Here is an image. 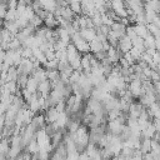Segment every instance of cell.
<instances>
[{"mask_svg":"<svg viewBox=\"0 0 160 160\" xmlns=\"http://www.w3.org/2000/svg\"><path fill=\"white\" fill-rule=\"evenodd\" d=\"M2 62H4V60L0 59V72H1V69H2Z\"/></svg>","mask_w":160,"mask_h":160,"instance_id":"34","label":"cell"},{"mask_svg":"<svg viewBox=\"0 0 160 160\" xmlns=\"http://www.w3.org/2000/svg\"><path fill=\"white\" fill-rule=\"evenodd\" d=\"M71 42L75 45V48L78 49V51H80L81 54H86L90 51V45H89V41H86L79 31L74 32L71 35Z\"/></svg>","mask_w":160,"mask_h":160,"instance_id":"1","label":"cell"},{"mask_svg":"<svg viewBox=\"0 0 160 160\" xmlns=\"http://www.w3.org/2000/svg\"><path fill=\"white\" fill-rule=\"evenodd\" d=\"M16 78H18L16 66H10L6 71V81H16Z\"/></svg>","mask_w":160,"mask_h":160,"instance_id":"16","label":"cell"},{"mask_svg":"<svg viewBox=\"0 0 160 160\" xmlns=\"http://www.w3.org/2000/svg\"><path fill=\"white\" fill-rule=\"evenodd\" d=\"M38 84H39V82H38L32 76H29L28 82H26V89L30 90L31 92H35V91L38 90Z\"/></svg>","mask_w":160,"mask_h":160,"instance_id":"19","label":"cell"},{"mask_svg":"<svg viewBox=\"0 0 160 160\" xmlns=\"http://www.w3.org/2000/svg\"><path fill=\"white\" fill-rule=\"evenodd\" d=\"M30 124H31V126H32V128H34L36 131L42 130V129L45 128V125H46L44 112H38V114H34V116H32V119H31Z\"/></svg>","mask_w":160,"mask_h":160,"instance_id":"2","label":"cell"},{"mask_svg":"<svg viewBox=\"0 0 160 160\" xmlns=\"http://www.w3.org/2000/svg\"><path fill=\"white\" fill-rule=\"evenodd\" d=\"M71 1H81V0H69V2H71Z\"/></svg>","mask_w":160,"mask_h":160,"instance_id":"35","label":"cell"},{"mask_svg":"<svg viewBox=\"0 0 160 160\" xmlns=\"http://www.w3.org/2000/svg\"><path fill=\"white\" fill-rule=\"evenodd\" d=\"M2 28H4V19L0 18V30H1Z\"/></svg>","mask_w":160,"mask_h":160,"instance_id":"33","label":"cell"},{"mask_svg":"<svg viewBox=\"0 0 160 160\" xmlns=\"http://www.w3.org/2000/svg\"><path fill=\"white\" fill-rule=\"evenodd\" d=\"M21 56L25 58V59H32V49L31 48H22L21 49Z\"/></svg>","mask_w":160,"mask_h":160,"instance_id":"24","label":"cell"},{"mask_svg":"<svg viewBox=\"0 0 160 160\" xmlns=\"http://www.w3.org/2000/svg\"><path fill=\"white\" fill-rule=\"evenodd\" d=\"M1 1H5V0H1Z\"/></svg>","mask_w":160,"mask_h":160,"instance_id":"36","label":"cell"},{"mask_svg":"<svg viewBox=\"0 0 160 160\" xmlns=\"http://www.w3.org/2000/svg\"><path fill=\"white\" fill-rule=\"evenodd\" d=\"M89 45H90V52H96V51L102 49V41L100 39H98V38H95L91 41H89Z\"/></svg>","mask_w":160,"mask_h":160,"instance_id":"12","label":"cell"},{"mask_svg":"<svg viewBox=\"0 0 160 160\" xmlns=\"http://www.w3.org/2000/svg\"><path fill=\"white\" fill-rule=\"evenodd\" d=\"M146 26H148L149 32H150L152 36H155V38H160V29H159L154 22H149V24H146Z\"/></svg>","mask_w":160,"mask_h":160,"instance_id":"21","label":"cell"},{"mask_svg":"<svg viewBox=\"0 0 160 160\" xmlns=\"http://www.w3.org/2000/svg\"><path fill=\"white\" fill-rule=\"evenodd\" d=\"M40 1V4H41V6L44 8V9H46L48 11H54V9H55V6H56V1L55 0H39Z\"/></svg>","mask_w":160,"mask_h":160,"instance_id":"17","label":"cell"},{"mask_svg":"<svg viewBox=\"0 0 160 160\" xmlns=\"http://www.w3.org/2000/svg\"><path fill=\"white\" fill-rule=\"evenodd\" d=\"M18 16H16V11H15V9H8V11H6V15H5V18H4V20H15Z\"/></svg>","mask_w":160,"mask_h":160,"instance_id":"25","label":"cell"},{"mask_svg":"<svg viewBox=\"0 0 160 160\" xmlns=\"http://www.w3.org/2000/svg\"><path fill=\"white\" fill-rule=\"evenodd\" d=\"M125 34H126L130 39H134V38L136 36V32H135L132 25H128V26H126V32H125Z\"/></svg>","mask_w":160,"mask_h":160,"instance_id":"27","label":"cell"},{"mask_svg":"<svg viewBox=\"0 0 160 160\" xmlns=\"http://www.w3.org/2000/svg\"><path fill=\"white\" fill-rule=\"evenodd\" d=\"M28 79H29V75L18 74V78H16V85H18V88H19V89H25V88H26Z\"/></svg>","mask_w":160,"mask_h":160,"instance_id":"15","label":"cell"},{"mask_svg":"<svg viewBox=\"0 0 160 160\" xmlns=\"http://www.w3.org/2000/svg\"><path fill=\"white\" fill-rule=\"evenodd\" d=\"M124 58H125V59H126V60H128V62H129V64H130V65H131V66H132V65H134V64H135V59H134V58H132V56H131V54H130V52H129V51H128V52H125V54H124Z\"/></svg>","mask_w":160,"mask_h":160,"instance_id":"29","label":"cell"},{"mask_svg":"<svg viewBox=\"0 0 160 160\" xmlns=\"http://www.w3.org/2000/svg\"><path fill=\"white\" fill-rule=\"evenodd\" d=\"M61 18L62 19H65V20H68V21H72L75 18H76V14L70 9V6L68 5V6H65L64 9H62V12H61Z\"/></svg>","mask_w":160,"mask_h":160,"instance_id":"10","label":"cell"},{"mask_svg":"<svg viewBox=\"0 0 160 160\" xmlns=\"http://www.w3.org/2000/svg\"><path fill=\"white\" fill-rule=\"evenodd\" d=\"M140 59H141V60H144V61H145V62H148V64L152 61V56H151V55H149V54H148V52H145V51L141 54V58H140Z\"/></svg>","mask_w":160,"mask_h":160,"instance_id":"28","label":"cell"},{"mask_svg":"<svg viewBox=\"0 0 160 160\" xmlns=\"http://www.w3.org/2000/svg\"><path fill=\"white\" fill-rule=\"evenodd\" d=\"M131 42H132V46L136 48L138 50H140L141 52L145 51V46H144V39L141 36H135L134 39H131Z\"/></svg>","mask_w":160,"mask_h":160,"instance_id":"14","label":"cell"},{"mask_svg":"<svg viewBox=\"0 0 160 160\" xmlns=\"http://www.w3.org/2000/svg\"><path fill=\"white\" fill-rule=\"evenodd\" d=\"M122 126H124V125L120 124L116 119L108 121V131H109L110 134H112V135H118V136H119V134H120L121 130H122Z\"/></svg>","mask_w":160,"mask_h":160,"instance_id":"5","label":"cell"},{"mask_svg":"<svg viewBox=\"0 0 160 160\" xmlns=\"http://www.w3.org/2000/svg\"><path fill=\"white\" fill-rule=\"evenodd\" d=\"M6 11H8L6 1H1V2H0V18H1V19H4V18H5Z\"/></svg>","mask_w":160,"mask_h":160,"instance_id":"26","label":"cell"},{"mask_svg":"<svg viewBox=\"0 0 160 160\" xmlns=\"http://www.w3.org/2000/svg\"><path fill=\"white\" fill-rule=\"evenodd\" d=\"M69 6L76 15H81V1H71L69 2Z\"/></svg>","mask_w":160,"mask_h":160,"instance_id":"22","label":"cell"},{"mask_svg":"<svg viewBox=\"0 0 160 160\" xmlns=\"http://www.w3.org/2000/svg\"><path fill=\"white\" fill-rule=\"evenodd\" d=\"M44 25L48 26L49 29H55V28L59 26V21H58V19L55 18V15L51 11H49L48 16L44 19Z\"/></svg>","mask_w":160,"mask_h":160,"instance_id":"8","label":"cell"},{"mask_svg":"<svg viewBox=\"0 0 160 160\" xmlns=\"http://www.w3.org/2000/svg\"><path fill=\"white\" fill-rule=\"evenodd\" d=\"M118 48L125 54L128 51H130V49L132 48V42H131V39L125 34L122 35L120 39H119V44H118Z\"/></svg>","mask_w":160,"mask_h":160,"instance_id":"3","label":"cell"},{"mask_svg":"<svg viewBox=\"0 0 160 160\" xmlns=\"http://www.w3.org/2000/svg\"><path fill=\"white\" fill-rule=\"evenodd\" d=\"M29 24H30V25H32L34 28H39V26L44 25V20H42L39 15L34 14V15H32V18L29 20Z\"/></svg>","mask_w":160,"mask_h":160,"instance_id":"20","label":"cell"},{"mask_svg":"<svg viewBox=\"0 0 160 160\" xmlns=\"http://www.w3.org/2000/svg\"><path fill=\"white\" fill-rule=\"evenodd\" d=\"M155 49L160 52V38H155Z\"/></svg>","mask_w":160,"mask_h":160,"instance_id":"32","label":"cell"},{"mask_svg":"<svg viewBox=\"0 0 160 160\" xmlns=\"http://www.w3.org/2000/svg\"><path fill=\"white\" fill-rule=\"evenodd\" d=\"M139 149L141 150L142 154L150 151L151 150V139L150 138H142L141 141H140V148Z\"/></svg>","mask_w":160,"mask_h":160,"instance_id":"13","label":"cell"},{"mask_svg":"<svg viewBox=\"0 0 160 160\" xmlns=\"http://www.w3.org/2000/svg\"><path fill=\"white\" fill-rule=\"evenodd\" d=\"M44 115H45V122L50 124V122L56 121V119L59 116V111L55 109V106H51L44 111Z\"/></svg>","mask_w":160,"mask_h":160,"instance_id":"6","label":"cell"},{"mask_svg":"<svg viewBox=\"0 0 160 160\" xmlns=\"http://www.w3.org/2000/svg\"><path fill=\"white\" fill-rule=\"evenodd\" d=\"M152 22L160 29V15H156L155 18H154V20H152Z\"/></svg>","mask_w":160,"mask_h":160,"instance_id":"31","label":"cell"},{"mask_svg":"<svg viewBox=\"0 0 160 160\" xmlns=\"http://www.w3.org/2000/svg\"><path fill=\"white\" fill-rule=\"evenodd\" d=\"M81 52H79L76 56H74L71 60H69V64L71 65V68L74 69V70H78V69H80L81 68V65H80V61H81Z\"/></svg>","mask_w":160,"mask_h":160,"instance_id":"18","label":"cell"},{"mask_svg":"<svg viewBox=\"0 0 160 160\" xmlns=\"http://www.w3.org/2000/svg\"><path fill=\"white\" fill-rule=\"evenodd\" d=\"M80 65H81V69H88V68H91V65H90V59H89V56H88V52L81 55V61H80Z\"/></svg>","mask_w":160,"mask_h":160,"instance_id":"23","label":"cell"},{"mask_svg":"<svg viewBox=\"0 0 160 160\" xmlns=\"http://www.w3.org/2000/svg\"><path fill=\"white\" fill-rule=\"evenodd\" d=\"M132 28H134L136 35H138V36H141L142 39L149 34V30H148V26H146V25H142V24H135V25H132Z\"/></svg>","mask_w":160,"mask_h":160,"instance_id":"11","label":"cell"},{"mask_svg":"<svg viewBox=\"0 0 160 160\" xmlns=\"http://www.w3.org/2000/svg\"><path fill=\"white\" fill-rule=\"evenodd\" d=\"M80 35L86 40V41H91L92 39L96 38V31L94 28H85V29H80L79 30Z\"/></svg>","mask_w":160,"mask_h":160,"instance_id":"9","label":"cell"},{"mask_svg":"<svg viewBox=\"0 0 160 160\" xmlns=\"http://www.w3.org/2000/svg\"><path fill=\"white\" fill-rule=\"evenodd\" d=\"M36 91H39L44 98H46L50 94V91H51V84H50V81L48 79L44 80V81H40L38 84V90Z\"/></svg>","mask_w":160,"mask_h":160,"instance_id":"7","label":"cell"},{"mask_svg":"<svg viewBox=\"0 0 160 160\" xmlns=\"http://www.w3.org/2000/svg\"><path fill=\"white\" fill-rule=\"evenodd\" d=\"M151 122H152V125L155 126V130H156V131H160V118H154Z\"/></svg>","mask_w":160,"mask_h":160,"instance_id":"30","label":"cell"},{"mask_svg":"<svg viewBox=\"0 0 160 160\" xmlns=\"http://www.w3.org/2000/svg\"><path fill=\"white\" fill-rule=\"evenodd\" d=\"M110 30L120 39L122 35H125V32H126V25H124L121 21H114L112 24H111V26H110Z\"/></svg>","mask_w":160,"mask_h":160,"instance_id":"4","label":"cell"}]
</instances>
